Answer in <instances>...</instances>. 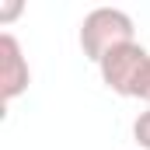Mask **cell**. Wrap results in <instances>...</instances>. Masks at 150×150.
I'll return each mask as SVG.
<instances>
[{
	"mask_svg": "<svg viewBox=\"0 0 150 150\" xmlns=\"http://www.w3.org/2000/svg\"><path fill=\"white\" fill-rule=\"evenodd\" d=\"M77 42H80V52L91 63H101L105 52H112L119 45H126V42H136V25L119 7H94V11L84 14Z\"/></svg>",
	"mask_w": 150,
	"mask_h": 150,
	"instance_id": "6da1fadb",
	"label": "cell"
},
{
	"mask_svg": "<svg viewBox=\"0 0 150 150\" xmlns=\"http://www.w3.org/2000/svg\"><path fill=\"white\" fill-rule=\"evenodd\" d=\"M147 59H150V52L140 42H126V45L112 49V52H105V59L98 63V74H101L108 91L122 94V98H133V87H136L140 74H143Z\"/></svg>",
	"mask_w": 150,
	"mask_h": 150,
	"instance_id": "7a4b0ae2",
	"label": "cell"
},
{
	"mask_svg": "<svg viewBox=\"0 0 150 150\" xmlns=\"http://www.w3.org/2000/svg\"><path fill=\"white\" fill-rule=\"evenodd\" d=\"M32 84V70H28V59L21 52V42L4 32L0 35V98L11 105L14 98H21Z\"/></svg>",
	"mask_w": 150,
	"mask_h": 150,
	"instance_id": "3957f363",
	"label": "cell"
},
{
	"mask_svg": "<svg viewBox=\"0 0 150 150\" xmlns=\"http://www.w3.org/2000/svg\"><path fill=\"white\" fill-rule=\"evenodd\" d=\"M133 140L140 143V150H150V108L136 115V122H133Z\"/></svg>",
	"mask_w": 150,
	"mask_h": 150,
	"instance_id": "277c9868",
	"label": "cell"
},
{
	"mask_svg": "<svg viewBox=\"0 0 150 150\" xmlns=\"http://www.w3.org/2000/svg\"><path fill=\"white\" fill-rule=\"evenodd\" d=\"M133 98L150 101V59H147V67H143V74H140V80H136V87H133Z\"/></svg>",
	"mask_w": 150,
	"mask_h": 150,
	"instance_id": "5b68a950",
	"label": "cell"
},
{
	"mask_svg": "<svg viewBox=\"0 0 150 150\" xmlns=\"http://www.w3.org/2000/svg\"><path fill=\"white\" fill-rule=\"evenodd\" d=\"M18 14H21V0H11V4L0 7V21H4V25H7L11 18H18Z\"/></svg>",
	"mask_w": 150,
	"mask_h": 150,
	"instance_id": "8992f818",
	"label": "cell"
}]
</instances>
